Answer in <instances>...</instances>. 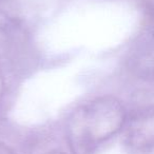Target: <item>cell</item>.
<instances>
[{"label":"cell","instance_id":"6da1fadb","mask_svg":"<svg viewBox=\"0 0 154 154\" xmlns=\"http://www.w3.org/2000/svg\"><path fill=\"white\" fill-rule=\"evenodd\" d=\"M128 120L126 107L116 97L105 95L87 101L66 122V140L72 154H94L119 134Z\"/></svg>","mask_w":154,"mask_h":154},{"label":"cell","instance_id":"7a4b0ae2","mask_svg":"<svg viewBox=\"0 0 154 154\" xmlns=\"http://www.w3.org/2000/svg\"><path fill=\"white\" fill-rule=\"evenodd\" d=\"M126 145L131 151L147 154L154 150V106L138 111L126 126Z\"/></svg>","mask_w":154,"mask_h":154},{"label":"cell","instance_id":"3957f363","mask_svg":"<svg viewBox=\"0 0 154 154\" xmlns=\"http://www.w3.org/2000/svg\"><path fill=\"white\" fill-rule=\"evenodd\" d=\"M0 154H15V152L5 143H0Z\"/></svg>","mask_w":154,"mask_h":154},{"label":"cell","instance_id":"277c9868","mask_svg":"<svg viewBox=\"0 0 154 154\" xmlns=\"http://www.w3.org/2000/svg\"><path fill=\"white\" fill-rule=\"evenodd\" d=\"M3 89H5V82H3V75L1 72V68H0V100L3 94Z\"/></svg>","mask_w":154,"mask_h":154},{"label":"cell","instance_id":"5b68a950","mask_svg":"<svg viewBox=\"0 0 154 154\" xmlns=\"http://www.w3.org/2000/svg\"><path fill=\"white\" fill-rule=\"evenodd\" d=\"M47 154H66V153H64V152H60V151H52Z\"/></svg>","mask_w":154,"mask_h":154},{"label":"cell","instance_id":"8992f818","mask_svg":"<svg viewBox=\"0 0 154 154\" xmlns=\"http://www.w3.org/2000/svg\"><path fill=\"white\" fill-rule=\"evenodd\" d=\"M152 38L154 40V22H153V26H152Z\"/></svg>","mask_w":154,"mask_h":154}]
</instances>
